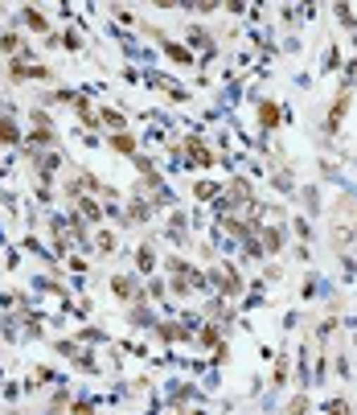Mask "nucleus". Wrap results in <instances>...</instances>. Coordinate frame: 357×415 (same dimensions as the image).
Segmentation results:
<instances>
[{
    "label": "nucleus",
    "instance_id": "nucleus-20",
    "mask_svg": "<svg viewBox=\"0 0 357 415\" xmlns=\"http://www.w3.org/2000/svg\"><path fill=\"white\" fill-rule=\"evenodd\" d=\"M168 292L177 296V300H185V296H193V284H189V275H173V284H168Z\"/></svg>",
    "mask_w": 357,
    "mask_h": 415
},
{
    "label": "nucleus",
    "instance_id": "nucleus-3",
    "mask_svg": "<svg viewBox=\"0 0 357 415\" xmlns=\"http://www.w3.org/2000/svg\"><path fill=\"white\" fill-rule=\"evenodd\" d=\"M214 152H210V144L197 136V132H189L185 136V169H214Z\"/></svg>",
    "mask_w": 357,
    "mask_h": 415
},
{
    "label": "nucleus",
    "instance_id": "nucleus-25",
    "mask_svg": "<svg viewBox=\"0 0 357 415\" xmlns=\"http://www.w3.org/2000/svg\"><path fill=\"white\" fill-rule=\"evenodd\" d=\"M304 206H308V214H316V210H320V194H316V185H304Z\"/></svg>",
    "mask_w": 357,
    "mask_h": 415
},
{
    "label": "nucleus",
    "instance_id": "nucleus-18",
    "mask_svg": "<svg viewBox=\"0 0 357 415\" xmlns=\"http://www.w3.org/2000/svg\"><path fill=\"white\" fill-rule=\"evenodd\" d=\"M99 123H107L111 132H127V116L115 111V107H103V111H99Z\"/></svg>",
    "mask_w": 357,
    "mask_h": 415
},
{
    "label": "nucleus",
    "instance_id": "nucleus-15",
    "mask_svg": "<svg viewBox=\"0 0 357 415\" xmlns=\"http://www.w3.org/2000/svg\"><path fill=\"white\" fill-rule=\"evenodd\" d=\"M107 140H111V148H115L119 156H132V161H136V136H132V132H111Z\"/></svg>",
    "mask_w": 357,
    "mask_h": 415
},
{
    "label": "nucleus",
    "instance_id": "nucleus-6",
    "mask_svg": "<svg viewBox=\"0 0 357 415\" xmlns=\"http://www.w3.org/2000/svg\"><path fill=\"white\" fill-rule=\"evenodd\" d=\"M222 194L230 197V202H234V206H242V210H246V206H255V202H259V197H255V181H251V177H230V181H226V190H222Z\"/></svg>",
    "mask_w": 357,
    "mask_h": 415
},
{
    "label": "nucleus",
    "instance_id": "nucleus-8",
    "mask_svg": "<svg viewBox=\"0 0 357 415\" xmlns=\"http://www.w3.org/2000/svg\"><path fill=\"white\" fill-rule=\"evenodd\" d=\"M152 333H156V337H161V342H193V333L189 329H185V321H156V325H152Z\"/></svg>",
    "mask_w": 357,
    "mask_h": 415
},
{
    "label": "nucleus",
    "instance_id": "nucleus-2",
    "mask_svg": "<svg viewBox=\"0 0 357 415\" xmlns=\"http://www.w3.org/2000/svg\"><path fill=\"white\" fill-rule=\"evenodd\" d=\"M255 123H259V132H267V136H275L280 128H284V107L275 103V99H255Z\"/></svg>",
    "mask_w": 357,
    "mask_h": 415
},
{
    "label": "nucleus",
    "instance_id": "nucleus-9",
    "mask_svg": "<svg viewBox=\"0 0 357 415\" xmlns=\"http://www.w3.org/2000/svg\"><path fill=\"white\" fill-rule=\"evenodd\" d=\"M0 54L21 58V54H33V49H29V37H25L21 29H4V33H0Z\"/></svg>",
    "mask_w": 357,
    "mask_h": 415
},
{
    "label": "nucleus",
    "instance_id": "nucleus-12",
    "mask_svg": "<svg viewBox=\"0 0 357 415\" xmlns=\"http://www.w3.org/2000/svg\"><path fill=\"white\" fill-rule=\"evenodd\" d=\"M156 264H161V255H156V243H152V239H144V243L136 247V271L152 280V271H156Z\"/></svg>",
    "mask_w": 357,
    "mask_h": 415
},
{
    "label": "nucleus",
    "instance_id": "nucleus-4",
    "mask_svg": "<svg viewBox=\"0 0 357 415\" xmlns=\"http://www.w3.org/2000/svg\"><path fill=\"white\" fill-rule=\"evenodd\" d=\"M111 296H115L119 304H144V300H148L144 288H140V280H136V275H123V271L111 275Z\"/></svg>",
    "mask_w": 357,
    "mask_h": 415
},
{
    "label": "nucleus",
    "instance_id": "nucleus-29",
    "mask_svg": "<svg viewBox=\"0 0 357 415\" xmlns=\"http://www.w3.org/2000/svg\"><path fill=\"white\" fill-rule=\"evenodd\" d=\"M62 46H66V49H82V37H78V33H74V29H70V33L62 37Z\"/></svg>",
    "mask_w": 357,
    "mask_h": 415
},
{
    "label": "nucleus",
    "instance_id": "nucleus-19",
    "mask_svg": "<svg viewBox=\"0 0 357 415\" xmlns=\"http://www.w3.org/2000/svg\"><path fill=\"white\" fill-rule=\"evenodd\" d=\"M95 251L99 255H111L115 251V230H95Z\"/></svg>",
    "mask_w": 357,
    "mask_h": 415
},
{
    "label": "nucleus",
    "instance_id": "nucleus-30",
    "mask_svg": "<svg viewBox=\"0 0 357 415\" xmlns=\"http://www.w3.org/2000/svg\"><path fill=\"white\" fill-rule=\"evenodd\" d=\"M345 82H349V87L357 82V58H349V78H345Z\"/></svg>",
    "mask_w": 357,
    "mask_h": 415
},
{
    "label": "nucleus",
    "instance_id": "nucleus-28",
    "mask_svg": "<svg viewBox=\"0 0 357 415\" xmlns=\"http://www.w3.org/2000/svg\"><path fill=\"white\" fill-rule=\"evenodd\" d=\"M29 120L37 123V128H54V120H49V116L42 111V107H33V111H29Z\"/></svg>",
    "mask_w": 357,
    "mask_h": 415
},
{
    "label": "nucleus",
    "instance_id": "nucleus-16",
    "mask_svg": "<svg viewBox=\"0 0 357 415\" xmlns=\"http://www.w3.org/2000/svg\"><path fill=\"white\" fill-rule=\"evenodd\" d=\"M222 181H193V197L197 202H214V197H222Z\"/></svg>",
    "mask_w": 357,
    "mask_h": 415
},
{
    "label": "nucleus",
    "instance_id": "nucleus-5",
    "mask_svg": "<svg viewBox=\"0 0 357 415\" xmlns=\"http://www.w3.org/2000/svg\"><path fill=\"white\" fill-rule=\"evenodd\" d=\"M349 107H353V87L345 82L341 95H337V103H333V111H329V120H325V136H341V123L349 116Z\"/></svg>",
    "mask_w": 357,
    "mask_h": 415
},
{
    "label": "nucleus",
    "instance_id": "nucleus-13",
    "mask_svg": "<svg viewBox=\"0 0 357 415\" xmlns=\"http://www.w3.org/2000/svg\"><path fill=\"white\" fill-rule=\"evenodd\" d=\"M259 243H263V251H267V255L284 251V243H287V226H280V222L263 226V230H259Z\"/></svg>",
    "mask_w": 357,
    "mask_h": 415
},
{
    "label": "nucleus",
    "instance_id": "nucleus-1",
    "mask_svg": "<svg viewBox=\"0 0 357 415\" xmlns=\"http://www.w3.org/2000/svg\"><path fill=\"white\" fill-rule=\"evenodd\" d=\"M210 284L218 288L222 300H238V296L246 292V280L238 275L234 264H222V268H210Z\"/></svg>",
    "mask_w": 357,
    "mask_h": 415
},
{
    "label": "nucleus",
    "instance_id": "nucleus-21",
    "mask_svg": "<svg viewBox=\"0 0 357 415\" xmlns=\"http://www.w3.org/2000/svg\"><path fill=\"white\" fill-rule=\"evenodd\" d=\"M165 268L173 271V275H189V271H193V264L185 259V255H168V259H165Z\"/></svg>",
    "mask_w": 357,
    "mask_h": 415
},
{
    "label": "nucleus",
    "instance_id": "nucleus-7",
    "mask_svg": "<svg viewBox=\"0 0 357 415\" xmlns=\"http://www.w3.org/2000/svg\"><path fill=\"white\" fill-rule=\"evenodd\" d=\"M0 144L4 148L25 144V132H21V123H17V116L8 111V103H0Z\"/></svg>",
    "mask_w": 357,
    "mask_h": 415
},
{
    "label": "nucleus",
    "instance_id": "nucleus-24",
    "mask_svg": "<svg viewBox=\"0 0 357 415\" xmlns=\"http://www.w3.org/2000/svg\"><path fill=\"white\" fill-rule=\"evenodd\" d=\"M99 407H95V399H74L70 403V415H95Z\"/></svg>",
    "mask_w": 357,
    "mask_h": 415
},
{
    "label": "nucleus",
    "instance_id": "nucleus-17",
    "mask_svg": "<svg viewBox=\"0 0 357 415\" xmlns=\"http://www.w3.org/2000/svg\"><path fill=\"white\" fill-rule=\"evenodd\" d=\"M161 49H165V58H173L177 66H193V49L177 46V42H161Z\"/></svg>",
    "mask_w": 357,
    "mask_h": 415
},
{
    "label": "nucleus",
    "instance_id": "nucleus-23",
    "mask_svg": "<svg viewBox=\"0 0 357 415\" xmlns=\"http://www.w3.org/2000/svg\"><path fill=\"white\" fill-rule=\"evenodd\" d=\"M325 415H353V407H349V399H329Z\"/></svg>",
    "mask_w": 357,
    "mask_h": 415
},
{
    "label": "nucleus",
    "instance_id": "nucleus-27",
    "mask_svg": "<svg viewBox=\"0 0 357 415\" xmlns=\"http://www.w3.org/2000/svg\"><path fill=\"white\" fill-rule=\"evenodd\" d=\"M271 383H275V387H284V383H287V354L275 362V378H271Z\"/></svg>",
    "mask_w": 357,
    "mask_h": 415
},
{
    "label": "nucleus",
    "instance_id": "nucleus-10",
    "mask_svg": "<svg viewBox=\"0 0 357 415\" xmlns=\"http://www.w3.org/2000/svg\"><path fill=\"white\" fill-rule=\"evenodd\" d=\"M222 337H226V333H222V325H218V321H206V325H197L193 345H197V349H218V345H222Z\"/></svg>",
    "mask_w": 357,
    "mask_h": 415
},
{
    "label": "nucleus",
    "instance_id": "nucleus-26",
    "mask_svg": "<svg viewBox=\"0 0 357 415\" xmlns=\"http://www.w3.org/2000/svg\"><path fill=\"white\" fill-rule=\"evenodd\" d=\"M312 235H316V230H312V222L308 218H296V239H304V243H308Z\"/></svg>",
    "mask_w": 357,
    "mask_h": 415
},
{
    "label": "nucleus",
    "instance_id": "nucleus-14",
    "mask_svg": "<svg viewBox=\"0 0 357 415\" xmlns=\"http://www.w3.org/2000/svg\"><path fill=\"white\" fill-rule=\"evenodd\" d=\"M74 206H78V218L82 222H103V206H99L95 202V194H87V197H78V202H74Z\"/></svg>",
    "mask_w": 357,
    "mask_h": 415
},
{
    "label": "nucleus",
    "instance_id": "nucleus-11",
    "mask_svg": "<svg viewBox=\"0 0 357 415\" xmlns=\"http://www.w3.org/2000/svg\"><path fill=\"white\" fill-rule=\"evenodd\" d=\"M21 25L29 29V33H46V37H54V29H49V17L37 8V4H25L21 8Z\"/></svg>",
    "mask_w": 357,
    "mask_h": 415
},
{
    "label": "nucleus",
    "instance_id": "nucleus-22",
    "mask_svg": "<svg viewBox=\"0 0 357 415\" xmlns=\"http://www.w3.org/2000/svg\"><path fill=\"white\" fill-rule=\"evenodd\" d=\"M308 411H312V399H308V395H292L287 415H308Z\"/></svg>",
    "mask_w": 357,
    "mask_h": 415
}]
</instances>
